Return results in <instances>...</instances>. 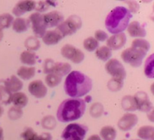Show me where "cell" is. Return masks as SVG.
I'll use <instances>...</instances> for the list:
<instances>
[{
    "instance_id": "cell-18",
    "label": "cell",
    "mask_w": 154,
    "mask_h": 140,
    "mask_svg": "<svg viewBox=\"0 0 154 140\" xmlns=\"http://www.w3.org/2000/svg\"><path fill=\"white\" fill-rule=\"evenodd\" d=\"M23 140H52V136L49 132H44L38 135L32 128H26L21 134Z\"/></svg>"
},
{
    "instance_id": "cell-27",
    "label": "cell",
    "mask_w": 154,
    "mask_h": 140,
    "mask_svg": "<svg viewBox=\"0 0 154 140\" xmlns=\"http://www.w3.org/2000/svg\"><path fill=\"white\" fill-rule=\"evenodd\" d=\"M122 107L125 111H132L137 109L136 102H135L134 96H125L122 99L121 102Z\"/></svg>"
},
{
    "instance_id": "cell-20",
    "label": "cell",
    "mask_w": 154,
    "mask_h": 140,
    "mask_svg": "<svg viewBox=\"0 0 154 140\" xmlns=\"http://www.w3.org/2000/svg\"><path fill=\"white\" fill-rule=\"evenodd\" d=\"M4 84L8 91H10L11 93H17L23 87L22 81L15 75H12L10 78L4 81Z\"/></svg>"
},
{
    "instance_id": "cell-31",
    "label": "cell",
    "mask_w": 154,
    "mask_h": 140,
    "mask_svg": "<svg viewBox=\"0 0 154 140\" xmlns=\"http://www.w3.org/2000/svg\"><path fill=\"white\" fill-rule=\"evenodd\" d=\"M14 21V17L8 13L2 14L0 15V30L8 29L11 26Z\"/></svg>"
},
{
    "instance_id": "cell-23",
    "label": "cell",
    "mask_w": 154,
    "mask_h": 140,
    "mask_svg": "<svg viewBox=\"0 0 154 140\" xmlns=\"http://www.w3.org/2000/svg\"><path fill=\"white\" fill-rule=\"evenodd\" d=\"M20 59L23 64L32 66V65L35 64L36 62H37L38 57L35 52L29 51H24L23 52L21 53Z\"/></svg>"
},
{
    "instance_id": "cell-34",
    "label": "cell",
    "mask_w": 154,
    "mask_h": 140,
    "mask_svg": "<svg viewBox=\"0 0 154 140\" xmlns=\"http://www.w3.org/2000/svg\"><path fill=\"white\" fill-rule=\"evenodd\" d=\"M123 86V81L116 78H112L108 83V88L113 92L121 90Z\"/></svg>"
},
{
    "instance_id": "cell-30",
    "label": "cell",
    "mask_w": 154,
    "mask_h": 140,
    "mask_svg": "<svg viewBox=\"0 0 154 140\" xmlns=\"http://www.w3.org/2000/svg\"><path fill=\"white\" fill-rule=\"evenodd\" d=\"M63 77L61 75L56 73H50L48 74L45 77V82L50 87H55L60 84L62 81Z\"/></svg>"
},
{
    "instance_id": "cell-1",
    "label": "cell",
    "mask_w": 154,
    "mask_h": 140,
    "mask_svg": "<svg viewBox=\"0 0 154 140\" xmlns=\"http://www.w3.org/2000/svg\"><path fill=\"white\" fill-rule=\"evenodd\" d=\"M93 87V81L85 74L78 71H72L66 77L64 90L72 98H79L87 95Z\"/></svg>"
},
{
    "instance_id": "cell-13",
    "label": "cell",
    "mask_w": 154,
    "mask_h": 140,
    "mask_svg": "<svg viewBox=\"0 0 154 140\" xmlns=\"http://www.w3.org/2000/svg\"><path fill=\"white\" fill-rule=\"evenodd\" d=\"M43 20L46 28L58 26L63 21H64V16L57 11H53L43 15Z\"/></svg>"
},
{
    "instance_id": "cell-25",
    "label": "cell",
    "mask_w": 154,
    "mask_h": 140,
    "mask_svg": "<svg viewBox=\"0 0 154 140\" xmlns=\"http://www.w3.org/2000/svg\"><path fill=\"white\" fill-rule=\"evenodd\" d=\"M35 75V67H27L21 66L17 70V75L23 80H29L32 78Z\"/></svg>"
},
{
    "instance_id": "cell-45",
    "label": "cell",
    "mask_w": 154,
    "mask_h": 140,
    "mask_svg": "<svg viewBox=\"0 0 154 140\" xmlns=\"http://www.w3.org/2000/svg\"><path fill=\"white\" fill-rule=\"evenodd\" d=\"M3 38V33H2V30H0V42H1V40Z\"/></svg>"
},
{
    "instance_id": "cell-44",
    "label": "cell",
    "mask_w": 154,
    "mask_h": 140,
    "mask_svg": "<svg viewBox=\"0 0 154 140\" xmlns=\"http://www.w3.org/2000/svg\"><path fill=\"white\" fill-rule=\"evenodd\" d=\"M4 139V137H3V129L2 128L0 127V140Z\"/></svg>"
},
{
    "instance_id": "cell-32",
    "label": "cell",
    "mask_w": 154,
    "mask_h": 140,
    "mask_svg": "<svg viewBox=\"0 0 154 140\" xmlns=\"http://www.w3.org/2000/svg\"><path fill=\"white\" fill-rule=\"evenodd\" d=\"M40 42L38 39L34 36H30L26 40L25 47L29 51H34L40 48Z\"/></svg>"
},
{
    "instance_id": "cell-38",
    "label": "cell",
    "mask_w": 154,
    "mask_h": 140,
    "mask_svg": "<svg viewBox=\"0 0 154 140\" xmlns=\"http://www.w3.org/2000/svg\"><path fill=\"white\" fill-rule=\"evenodd\" d=\"M8 115L11 120H17L23 116V111L21 108L14 106L9 109Z\"/></svg>"
},
{
    "instance_id": "cell-26",
    "label": "cell",
    "mask_w": 154,
    "mask_h": 140,
    "mask_svg": "<svg viewBox=\"0 0 154 140\" xmlns=\"http://www.w3.org/2000/svg\"><path fill=\"white\" fill-rule=\"evenodd\" d=\"M100 135L103 140H114L117 136V131L113 126H105L101 129Z\"/></svg>"
},
{
    "instance_id": "cell-24",
    "label": "cell",
    "mask_w": 154,
    "mask_h": 140,
    "mask_svg": "<svg viewBox=\"0 0 154 140\" xmlns=\"http://www.w3.org/2000/svg\"><path fill=\"white\" fill-rule=\"evenodd\" d=\"M138 136L144 140H154V128L152 126H143L138 130Z\"/></svg>"
},
{
    "instance_id": "cell-36",
    "label": "cell",
    "mask_w": 154,
    "mask_h": 140,
    "mask_svg": "<svg viewBox=\"0 0 154 140\" xmlns=\"http://www.w3.org/2000/svg\"><path fill=\"white\" fill-rule=\"evenodd\" d=\"M132 46L144 50L146 51H148L150 48V44L145 39H136L132 42Z\"/></svg>"
},
{
    "instance_id": "cell-46",
    "label": "cell",
    "mask_w": 154,
    "mask_h": 140,
    "mask_svg": "<svg viewBox=\"0 0 154 140\" xmlns=\"http://www.w3.org/2000/svg\"><path fill=\"white\" fill-rule=\"evenodd\" d=\"M3 112H4V109H3L1 105H0V116H1L2 114H3Z\"/></svg>"
},
{
    "instance_id": "cell-28",
    "label": "cell",
    "mask_w": 154,
    "mask_h": 140,
    "mask_svg": "<svg viewBox=\"0 0 154 140\" xmlns=\"http://www.w3.org/2000/svg\"><path fill=\"white\" fill-rule=\"evenodd\" d=\"M11 98L12 93L6 88L4 81H0V102L7 105L11 102Z\"/></svg>"
},
{
    "instance_id": "cell-21",
    "label": "cell",
    "mask_w": 154,
    "mask_h": 140,
    "mask_svg": "<svg viewBox=\"0 0 154 140\" xmlns=\"http://www.w3.org/2000/svg\"><path fill=\"white\" fill-rule=\"evenodd\" d=\"M30 26V22L29 19L22 17H17L14 20L12 23L13 30L17 33H24Z\"/></svg>"
},
{
    "instance_id": "cell-8",
    "label": "cell",
    "mask_w": 154,
    "mask_h": 140,
    "mask_svg": "<svg viewBox=\"0 0 154 140\" xmlns=\"http://www.w3.org/2000/svg\"><path fill=\"white\" fill-rule=\"evenodd\" d=\"M105 70L113 78L123 80L126 77V72L124 66L117 59H111L105 64Z\"/></svg>"
},
{
    "instance_id": "cell-10",
    "label": "cell",
    "mask_w": 154,
    "mask_h": 140,
    "mask_svg": "<svg viewBox=\"0 0 154 140\" xmlns=\"http://www.w3.org/2000/svg\"><path fill=\"white\" fill-rule=\"evenodd\" d=\"M32 29L36 38H42L46 33V26L43 20V15L38 12L32 14L29 17Z\"/></svg>"
},
{
    "instance_id": "cell-6",
    "label": "cell",
    "mask_w": 154,
    "mask_h": 140,
    "mask_svg": "<svg viewBox=\"0 0 154 140\" xmlns=\"http://www.w3.org/2000/svg\"><path fill=\"white\" fill-rule=\"evenodd\" d=\"M82 26V20L78 15H72L57 26L63 37L75 34Z\"/></svg>"
},
{
    "instance_id": "cell-47",
    "label": "cell",
    "mask_w": 154,
    "mask_h": 140,
    "mask_svg": "<svg viewBox=\"0 0 154 140\" xmlns=\"http://www.w3.org/2000/svg\"><path fill=\"white\" fill-rule=\"evenodd\" d=\"M137 140H139V139H137Z\"/></svg>"
},
{
    "instance_id": "cell-3",
    "label": "cell",
    "mask_w": 154,
    "mask_h": 140,
    "mask_svg": "<svg viewBox=\"0 0 154 140\" xmlns=\"http://www.w3.org/2000/svg\"><path fill=\"white\" fill-rule=\"evenodd\" d=\"M132 14L126 8L117 6L108 14L105 19V26L110 33L118 34L127 28Z\"/></svg>"
},
{
    "instance_id": "cell-39",
    "label": "cell",
    "mask_w": 154,
    "mask_h": 140,
    "mask_svg": "<svg viewBox=\"0 0 154 140\" xmlns=\"http://www.w3.org/2000/svg\"><path fill=\"white\" fill-rule=\"evenodd\" d=\"M42 126L46 129H53L56 125V120L53 116H47L42 120Z\"/></svg>"
},
{
    "instance_id": "cell-22",
    "label": "cell",
    "mask_w": 154,
    "mask_h": 140,
    "mask_svg": "<svg viewBox=\"0 0 154 140\" xmlns=\"http://www.w3.org/2000/svg\"><path fill=\"white\" fill-rule=\"evenodd\" d=\"M28 101L29 99L27 96L22 92H17V93H14V94H12L11 102H13L15 107H17V108L22 109L27 105Z\"/></svg>"
},
{
    "instance_id": "cell-15",
    "label": "cell",
    "mask_w": 154,
    "mask_h": 140,
    "mask_svg": "<svg viewBox=\"0 0 154 140\" xmlns=\"http://www.w3.org/2000/svg\"><path fill=\"white\" fill-rule=\"evenodd\" d=\"M126 43V36L125 33L113 35L107 39V47L110 50L116 51L123 48Z\"/></svg>"
},
{
    "instance_id": "cell-40",
    "label": "cell",
    "mask_w": 154,
    "mask_h": 140,
    "mask_svg": "<svg viewBox=\"0 0 154 140\" xmlns=\"http://www.w3.org/2000/svg\"><path fill=\"white\" fill-rule=\"evenodd\" d=\"M108 39V36L105 32H104L103 30H96V33H95V39L97 40L98 42L100 41V42H105V40Z\"/></svg>"
},
{
    "instance_id": "cell-35",
    "label": "cell",
    "mask_w": 154,
    "mask_h": 140,
    "mask_svg": "<svg viewBox=\"0 0 154 140\" xmlns=\"http://www.w3.org/2000/svg\"><path fill=\"white\" fill-rule=\"evenodd\" d=\"M84 47L87 51L92 52L99 48V42L93 37L87 38L84 41Z\"/></svg>"
},
{
    "instance_id": "cell-4",
    "label": "cell",
    "mask_w": 154,
    "mask_h": 140,
    "mask_svg": "<svg viewBox=\"0 0 154 140\" xmlns=\"http://www.w3.org/2000/svg\"><path fill=\"white\" fill-rule=\"evenodd\" d=\"M147 51L135 47H131L124 50L121 54V58L126 63L133 67H139L145 57Z\"/></svg>"
},
{
    "instance_id": "cell-33",
    "label": "cell",
    "mask_w": 154,
    "mask_h": 140,
    "mask_svg": "<svg viewBox=\"0 0 154 140\" xmlns=\"http://www.w3.org/2000/svg\"><path fill=\"white\" fill-rule=\"evenodd\" d=\"M153 54L147 59L144 65V74L149 78H153Z\"/></svg>"
},
{
    "instance_id": "cell-7",
    "label": "cell",
    "mask_w": 154,
    "mask_h": 140,
    "mask_svg": "<svg viewBox=\"0 0 154 140\" xmlns=\"http://www.w3.org/2000/svg\"><path fill=\"white\" fill-rule=\"evenodd\" d=\"M72 69V66L68 63H55L54 60L51 59H48L45 61L44 64V72L47 74L56 73L61 75L62 77L64 75H69Z\"/></svg>"
},
{
    "instance_id": "cell-42",
    "label": "cell",
    "mask_w": 154,
    "mask_h": 140,
    "mask_svg": "<svg viewBox=\"0 0 154 140\" xmlns=\"http://www.w3.org/2000/svg\"><path fill=\"white\" fill-rule=\"evenodd\" d=\"M128 5L129 6V11H130V13H137L139 10V5L138 4V2L134 1H130L128 2Z\"/></svg>"
},
{
    "instance_id": "cell-16",
    "label": "cell",
    "mask_w": 154,
    "mask_h": 140,
    "mask_svg": "<svg viewBox=\"0 0 154 140\" xmlns=\"http://www.w3.org/2000/svg\"><path fill=\"white\" fill-rule=\"evenodd\" d=\"M36 4L34 1H30V0H26V1L19 2L14 7L12 12L15 16L20 17L21 15L24 14L28 11L34 10L35 8Z\"/></svg>"
},
{
    "instance_id": "cell-2",
    "label": "cell",
    "mask_w": 154,
    "mask_h": 140,
    "mask_svg": "<svg viewBox=\"0 0 154 140\" xmlns=\"http://www.w3.org/2000/svg\"><path fill=\"white\" fill-rule=\"evenodd\" d=\"M86 110V102L80 98L67 99L61 102L57 111V117L63 123L81 118Z\"/></svg>"
},
{
    "instance_id": "cell-41",
    "label": "cell",
    "mask_w": 154,
    "mask_h": 140,
    "mask_svg": "<svg viewBox=\"0 0 154 140\" xmlns=\"http://www.w3.org/2000/svg\"><path fill=\"white\" fill-rule=\"evenodd\" d=\"M49 3V1H41L39 2L38 4L37 5V6H35L36 11L40 12H43L45 11H47L48 8H49L51 4H48Z\"/></svg>"
},
{
    "instance_id": "cell-17",
    "label": "cell",
    "mask_w": 154,
    "mask_h": 140,
    "mask_svg": "<svg viewBox=\"0 0 154 140\" xmlns=\"http://www.w3.org/2000/svg\"><path fill=\"white\" fill-rule=\"evenodd\" d=\"M63 35L57 28L54 30H49L45 33L42 37L43 42L47 45H54L58 44L63 39Z\"/></svg>"
},
{
    "instance_id": "cell-9",
    "label": "cell",
    "mask_w": 154,
    "mask_h": 140,
    "mask_svg": "<svg viewBox=\"0 0 154 140\" xmlns=\"http://www.w3.org/2000/svg\"><path fill=\"white\" fill-rule=\"evenodd\" d=\"M61 54L63 57L70 60L74 63H81L84 60V52L72 45H66L61 48Z\"/></svg>"
},
{
    "instance_id": "cell-43",
    "label": "cell",
    "mask_w": 154,
    "mask_h": 140,
    "mask_svg": "<svg viewBox=\"0 0 154 140\" xmlns=\"http://www.w3.org/2000/svg\"><path fill=\"white\" fill-rule=\"evenodd\" d=\"M87 140H102V138L98 135H92L91 136L89 137Z\"/></svg>"
},
{
    "instance_id": "cell-29",
    "label": "cell",
    "mask_w": 154,
    "mask_h": 140,
    "mask_svg": "<svg viewBox=\"0 0 154 140\" xmlns=\"http://www.w3.org/2000/svg\"><path fill=\"white\" fill-rule=\"evenodd\" d=\"M96 55L99 60L102 61H106L111 58L112 52L107 46H101L96 49Z\"/></svg>"
},
{
    "instance_id": "cell-11",
    "label": "cell",
    "mask_w": 154,
    "mask_h": 140,
    "mask_svg": "<svg viewBox=\"0 0 154 140\" xmlns=\"http://www.w3.org/2000/svg\"><path fill=\"white\" fill-rule=\"evenodd\" d=\"M136 102L137 109L142 112H149L153 108V104L149 99L148 95L144 91H139L134 96Z\"/></svg>"
},
{
    "instance_id": "cell-5",
    "label": "cell",
    "mask_w": 154,
    "mask_h": 140,
    "mask_svg": "<svg viewBox=\"0 0 154 140\" xmlns=\"http://www.w3.org/2000/svg\"><path fill=\"white\" fill-rule=\"evenodd\" d=\"M88 127L81 123H70L62 132L61 137L64 140H84Z\"/></svg>"
},
{
    "instance_id": "cell-37",
    "label": "cell",
    "mask_w": 154,
    "mask_h": 140,
    "mask_svg": "<svg viewBox=\"0 0 154 140\" xmlns=\"http://www.w3.org/2000/svg\"><path fill=\"white\" fill-rule=\"evenodd\" d=\"M104 111L103 105L99 102H96L93 104L90 108V114L93 117H99L102 114Z\"/></svg>"
},
{
    "instance_id": "cell-19",
    "label": "cell",
    "mask_w": 154,
    "mask_h": 140,
    "mask_svg": "<svg viewBox=\"0 0 154 140\" xmlns=\"http://www.w3.org/2000/svg\"><path fill=\"white\" fill-rule=\"evenodd\" d=\"M128 33L129 36L132 37H144L146 36L147 32L145 29L141 26L140 23L138 21H132L127 26Z\"/></svg>"
},
{
    "instance_id": "cell-14",
    "label": "cell",
    "mask_w": 154,
    "mask_h": 140,
    "mask_svg": "<svg viewBox=\"0 0 154 140\" xmlns=\"http://www.w3.org/2000/svg\"><path fill=\"white\" fill-rule=\"evenodd\" d=\"M28 89L32 96L38 99L45 97L48 93V88L41 80H35L30 82Z\"/></svg>"
},
{
    "instance_id": "cell-12",
    "label": "cell",
    "mask_w": 154,
    "mask_h": 140,
    "mask_svg": "<svg viewBox=\"0 0 154 140\" xmlns=\"http://www.w3.org/2000/svg\"><path fill=\"white\" fill-rule=\"evenodd\" d=\"M138 121V116L132 113H126L117 123L119 129L122 131H129L132 129Z\"/></svg>"
}]
</instances>
